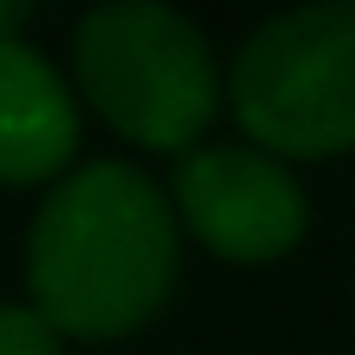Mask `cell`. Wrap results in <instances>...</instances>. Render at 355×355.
<instances>
[{
  "instance_id": "cell-7",
  "label": "cell",
  "mask_w": 355,
  "mask_h": 355,
  "mask_svg": "<svg viewBox=\"0 0 355 355\" xmlns=\"http://www.w3.org/2000/svg\"><path fill=\"white\" fill-rule=\"evenodd\" d=\"M25 0H0V37H19V25H25Z\"/></svg>"
},
{
  "instance_id": "cell-5",
  "label": "cell",
  "mask_w": 355,
  "mask_h": 355,
  "mask_svg": "<svg viewBox=\"0 0 355 355\" xmlns=\"http://www.w3.org/2000/svg\"><path fill=\"white\" fill-rule=\"evenodd\" d=\"M75 144L81 100L62 69L25 37H0V187L62 181L75 168Z\"/></svg>"
},
{
  "instance_id": "cell-3",
  "label": "cell",
  "mask_w": 355,
  "mask_h": 355,
  "mask_svg": "<svg viewBox=\"0 0 355 355\" xmlns=\"http://www.w3.org/2000/svg\"><path fill=\"white\" fill-rule=\"evenodd\" d=\"M225 100L243 137L281 162L355 150V0L268 12L237 44Z\"/></svg>"
},
{
  "instance_id": "cell-1",
  "label": "cell",
  "mask_w": 355,
  "mask_h": 355,
  "mask_svg": "<svg viewBox=\"0 0 355 355\" xmlns=\"http://www.w3.org/2000/svg\"><path fill=\"white\" fill-rule=\"evenodd\" d=\"M181 275L175 193L125 156H87L25 225V293L62 337H125L162 312Z\"/></svg>"
},
{
  "instance_id": "cell-2",
  "label": "cell",
  "mask_w": 355,
  "mask_h": 355,
  "mask_svg": "<svg viewBox=\"0 0 355 355\" xmlns=\"http://www.w3.org/2000/svg\"><path fill=\"white\" fill-rule=\"evenodd\" d=\"M75 94L137 150H193L225 100V75L187 12L106 0L75 19Z\"/></svg>"
},
{
  "instance_id": "cell-6",
  "label": "cell",
  "mask_w": 355,
  "mask_h": 355,
  "mask_svg": "<svg viewBox=\"0 0 355 355\" xmlns=\"http://www.w3.org/2000/svg\"><path fill=\"white\" fill-rule=\"evenodd\" d=\"M0 355H62V331L31 300H0Z\"/></svg>"
},
{
  "instance_id": "cell-4",
  "label": "cell",
  "mask_w": 355,
  "mask_h": 355,
  "mask_svg": "<svg viewBox=\"0 0 355 355\" xmlns=\"http://www.w3.org/2000/svg\"><path fill=\"white\" fill-rule=\"evenodd\" d=\"M175 212L181 225L225 262H275L306 237V187L293 162L268 156L262 144H193L175 162Z\"/></svg>"
}]
</instances>
